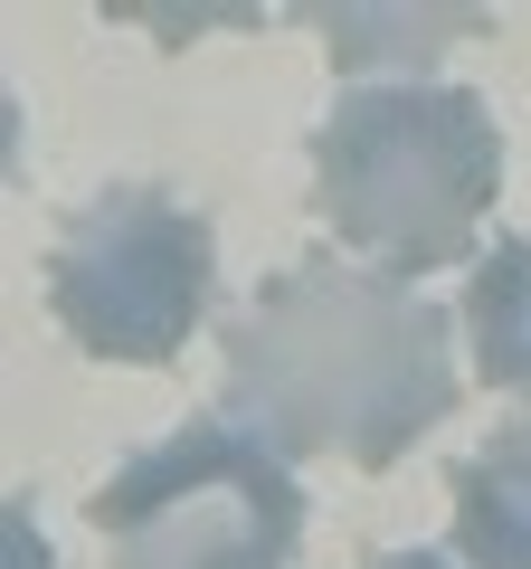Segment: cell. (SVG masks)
<instances>
[{"mask_svg":"<svg viewBox=\"0 0 531 569\" xmlns=\"http://www.w3.org/2000/svg\"><path fill=\"white\" fill-rule=\"evenodd\" d=\"M455 389L465 380L447 305L351 257H304L266 276L228 323V418L361 475L399 466L455 408Z\"/></svg>","mask_w":531,"mask_h":569,"instance_id":"cell-1","label":"cell"},{"mask_svg":"<svg viewBox=\"0 0 531 569\" xmlns=\"http://www.w3.org/2000/svg\"><path fill=\"white\" fill-rule=\"evenodd\" d=\"M455 550L474 569H531V418L493 427L455 466Z\"/></svg>","mask_w":531,"mask_h":569,"instance_id":"cell-5","label":"cell"},{"mask_svg":"<svg viewBox=\"0 0 531 569\" xmlns=\"http://www.w3.org/2000/svg\"><path fill=\"white\" fill-rule=\"evenodd\" d=\"M361 569H455L447 550H380V560H361Z\"/></svg>","mask_w":531,"mask_h":569,"instance_id":"cell-9","label":"cell"},{"mask_svg":"<svg viewBox=\"0 0 531 569\" xmlns=\"http://www.w3.org/2000/svg\"><path fill=\"white\" fill-rule=\"evenodd\" d=\"M313 29L332 39L342 77H380L389 67V86H418L447 39H474L493 20L484 10H313Z\"/></svg>","mask_w":531,"mask_h":569,"instance_id":"cell-7","label":"cell"},{"mask_svg":"<svg viewBox=\"0 0 531 569\" xmlns=\"http://www.w3.org/2000/svg\"><path fill=\"white\" fill-rule=\"evenodd\" d=\"M493 190H503V133L474 86H351L313 133L323 228L380 257V276L465 266Z\"/></svg>","mask_w":531,"mask_h":569,"instance_id":"cell-2","label":"cell"},{"mask_svg":"<svg viewBox=\"0 0 531 569\" xmlns=\"http://www.w3.org/2000/svg\"><path fill=\"white\" fill-rule=\"evenodd\" d=\"M209 284H219L209 219L152 181H114L48 247L58 332L77 351H96V361H133V370H162L190 351V332L209 313Z\"/></svg>","mask_w":531,"mask_h":569,"instance_id":"cell-4","label":"cell"},{"mask_svg":"<svg viewBox=\"0 0 531 569\" xmlns=\"http://www.w3.org/2000/svg\"><path fill=\"white\" fill-rule=\"evenodd\" d=\"M96 531L104 569H294L304 485L275 456V437L209 408L104 475Z\"/></svg>","mask_w":531,"mask_h":569,"instance_id":"cell-3","label":"cell"},{"mask_svg":"<svg viewBox=\"0 0 531 569\" xmlns=\"http://www.w3.org/2000/svg\"><path fill=\"white\" fill-rule=\"evenodd\" d=\"M10 569H48V560H39V522H29V503H10Z\"/></svg>","mask_w":531,"mask_h":569,"instance_id":"cell-8","label":"cell"},{"mask_svg":"<svg viewBox=\"0 0 531 569\" xmlns=\"http://www.w3.org/2000/svg\"><path fill=\"white\" fill-rule=\"evenodd\" d=\"M465 332H474V380L531 399V238L484 247L465 276Z\"/></svg>","mask_w":531,"mask_h":569,"instance_id":"cell-6","label":"cell"}]
</instances>
